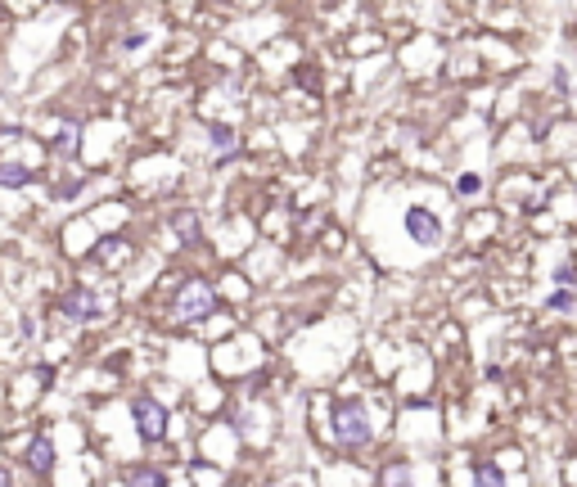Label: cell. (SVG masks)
<instances>
[{
    "label": "cell",
    "mask_w": 577,
    "mask_h": 487,
    "mask_svg": "<svg viewBox=\"0 0 577 487\" xmlns=\"http://www.w3.org/2000/svg\"><path fill=\"white\" fill-rule=\"evenodd\" d=\"M77 135H82V126H64L59 140H55V149H59V154H73V149H77Z\"/></svg>",
    "instance_id": "4fadbf2b"
},
{
    "label": "cell",
    "mask_w": 577,
    "mask_h": 487,
    "mask_svg": "<svg viewBox=\"0 0 577 487\" xmlns=\"http://www.w3.org/2000/svg\"><path fill=\"white\" fill-rule=\"evenodd\" d=\"M32 181H36L32 167H23V163H0V190H23V185H32Z\"/></svg>",
    "instance_id": "ba28073f"
},
{
    "label": "cell",
    "mask_w": 577,
    "mask_h": 487,
    "mask_svg": "<svg viewBox=\"0 0 577 487\" xmlns=\"http://www.w3.org/2000/svg\"><path fill=\"white\" fill-rule=\"evenodd\" d=\"M334 438L343 447H365L370 442V420H365V406L356 397H347L334 406Z\"/></svg>",
    "instance_id": "7a4b0ae2"
},
{
    "label": "cell",
    "mask_w": 577,
    "mask_h": 487,
    "mask_svg": "<svg viewBox=\"0 0 577 487\" xmlns=\"http://www.w3.org/2000/svg\"><path fill=\"white\" fill-rule=\"evenodd\" d=\"M555 280H560V284L569 289V284H573V266H569V262H560V271H555Z\"/></svg>",
    "instance_id": "2e32d148"
},
{
    "label": "cell",
    "mask_w": 577,
    "mask_h": 487,
    "mask_svg": "<svg viewBox=\"0 0 577 487\" xmlns=\"http://www.w3.org/2000/svg\"><path fill=\"white\" fill-rule=\"evenodd\" d=\"M406 235L415 244H438L443 240V222H438L429 208H411V213H406Z\"/></svg>",
    "instance_id": "277c9868"
},
{
    "label": "cell",
    "mask_w": 577,
    "mask_h": 487,
    "mask_svg": "<svg viewBox=\"0 0 577 487\" xmlns=\"http://www.w3.org/2000/svg\"><path fill=\"white\" fill-rule=\"evenodd\" d=\"M473 487H505V470L496 461H478L473 465Z\"/></svg>",
    "instance_id": "30bf717a"
},
{
    "label": "cell",
    "mask_w": 577,
    "mask_h": 487,
    "mask_svg": "<svg viewBox=\"0 0 577 487\" xmlns=\"http://www.w3.org/2000/svg\"><path fill=\"white\" fill-rule=\"evenodd\" d=\"M217 312V293L204 284V280H190V284H181V293H176V321H185V325H199V321H208Z\"/></svg>",
    "instance_id": "6da1fadb"
},
{
    "label": "cell",
    "mask_w": 577,
    "mask_h": 487,
    "mask_svg": "<svg viewBox=\"0 0 577 487\" xmlns=\"http://www.w3.org/2000/svg\"><path fill=\"white\" fill-rule=\"evenodd\" d=\"M131 415H135V429H140L144 442H163L167 438V406L158 397H135Z\"/></svg>",
    "instance_id": "3957f363"
},
{
    "label": "cell",
    "mask_w": 577,
    "mask_h": 487,
    "mask_svg": "<svg viewBox=\"0 0 577 487\" xmlns=\"http://www.w3.org/2000/svg\"><path fill=\"white\" fill-rule=\"evenodd\" d=\"M172 231H176V240L185 244V248H194V244L204 240V226H199V213H190V208L172 217Z\"/></svg>",
    "instance_id": "52a82bcc"
},
{
    "label": "cell",
    "mask_w": 577,
    "mask_h": 487,
    "mask_svg": "<svg viewBox=\"0 0 577 487\" xmlns=\"http://www.w3.org/2000/svg\"><path fill=\"white\" fill-rule=\"evenodd\" d=\"M0 487H14V479H9V470L0 465Z\"/></svg>",
    "instance_id": "e0dca14e"
},
{
    "label": "cell",
    "mask_w": 577,
    "mask_h": 487,
    "mask_svg": "<svg viewBox=\"0 0 577 487\" xmlns=\"http://www.w3.org/2000/svg\"><path fill=\"white\" fill-rule=\"evenodd\" d=\"M213 154H217V158L239 154V135H234L231 126H213Z\"/></svg>",
    "instance_id": "8fae6325"
},
{
    "label": "cell",
    "mask_w": 577,
    "mask_h": 487,
    "mask_svg": "<svg viewBox=\"0 0 577 487\" xmlns=\"http://www.w3.org/2000/svg\"><path fill=\"white\" fill-rule=\"evenodd\" d=\"M551 307H555V312H573V293H569V289L551 293Z\"/></svg>",
    "instance_id": "5bb4252c"
},
{
    "label": "cell",
    "mask_w": 577,
    "mask_h": 487,
    "mask_svg": "<svg viewBox=\"0 0 577 487\" xmlns=\"http://www.w3.org/2000/svg\"><path fill=\"white\" fill-rule=\"evenodd\" d=\"M126 487H167V474L154 465H135V470H126Z\"/></svg>",
    "instance_id": "9c48e42d"
},
{
    "label": "cell",
    "mask_w": 577,
    "mask_h": 487,
    "mask_svg": "<svg viewBox=\"0 0 577 487\" xmlns=\"http://www.w3.org/2000/svg\"><path fill=\"white\" fill-rule=\"evenodd\" d=\"M406 483H411V465H388L379 474V487H406Z\"/></svg>",
    "instance_id": "7c38bea8"
},
{
    "label": "cell",
    "mask_w": 577,
    "mask_h": 487,
    "mask_svg": "<svg viewBox=\"0 0 577 487\" xmlns=\"http://www.w3.org/2000/svg\"><path fill=\"white\" fill-rule=\"evenodd\" d=\"M275 487H280V483H275Z\"/></svg>",
    "instance_id": "ac0fdd59"
},
{
    "label": "cell",
    "mask_w": 577,
    "mask_h": 487,
    "mask_svg": "<svg viewBox=\"0 0 577 487\" xmlns=\"http://www.w3.org/2000/svg\"><path fill=\"white\" fill-rule=\"evenodd\" d=\"M456 190H461V194H478V190H482V181H478V176H469V172H464L461 181H456Z\"/></svg>",
    "instance_id": "9a60e30c"
},
{
    "label": "cell",
    "mask_w": 577,
    "mask_h": 487,
    "mask_svg": "<svg viewBox=\"0 0 577 487\" xmlns=\"http://www.w3.org/2000/svg\"><path fill=\"white\" fill-rule=\"evenodd\" d=\"M64 312L73 316V321H100V312H104V303L91 293V289H73L68 298H64Z\"/></svg>",
    "instance_id": "5b68a950"
},
{
    "label": "cell",
    "mask_w": 577,
    "mask_h": 487,
    "mask_svg": "<svg viewBox=\"0 0 577 487\" xmlns=\"http://www.w3.org/2000/svg\"><path fill=\"white\" fill-rule=\"evenodd\" d=\"M27 470H32V474H50V470H55V442H50L45 433L27 447Z\"/></svg>",
    "instance_id": "8992f818"
}]
</instances>
